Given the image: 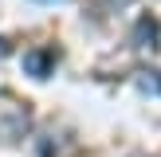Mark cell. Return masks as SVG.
Segmentation results:
<instances>
[{"label": "cell", "instance_id": "6da1fadb", "mask_svg": "<svg viewBox=\"0 0 161 157\" xmlns=\"http://www.w3.org/2000/svg\"><path fill=\"white\" fill-rule=\"evenodd\" d=\"M31 130V106L12 90H0V141H20Z\"/></svg>", "mask_w": 161, "mask_h": 157}, {"label": "cell", "instance_id": "7a4b0ae2", "mask_svg": "<svg viewBox=\"0 0 161 157\" xmlns=\"http://www.w3.org/2000/svg\"><path fill=\"white\" fill-rule=\"evenodd\" d=\"M55 63H59V51H55V47H39V51L24 55V71H28L31 78H47Z\"/></svg>", "mask_w": 161, "mask_h": 157}, {"label": "cell", "instance_id": "3957f363", "mask_svg": "<svg viewBox=\"0 0 161 157\" xmlns=\"http://www.w3.org/2000/svg\"><path fill=\"white\" fill-rule=\"evenodd\" d=\"M138 86L149 90V94H161V71H142V75H138Z\"/></svg>", "mask_w": 161, "mask_h": 157}, {"label": "cell", "instance_id": "277c9868", "mask_svg": "<svg viewBox=\"0 0 161 157\" xmlns=\"http://www.w3.org/2000/svg\"><path fill=\"white\" fill-rule=\"evenodd\" d=\"M106 4H114V8H126V4H134V0H106Z\"/></svg>", "mask_w": 161, "mask_h": 157}, {"label": "cell", "instance_id": "5b68a950", "mask_svg": "<svg viewBox=\"0 0 161 157\" xmlns=\"http://www.w3.org/2000/svg\"><path fill=\"white\" fill-rule=\"evenodd\" d=\"M130 157H142V153H130Z\"/></svg>", "mask_w": 161, "mask_h": 157}]
</instances>
